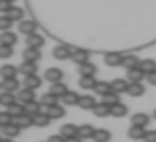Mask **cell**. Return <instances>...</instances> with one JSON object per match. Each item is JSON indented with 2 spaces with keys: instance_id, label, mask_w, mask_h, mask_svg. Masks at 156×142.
Here are the masks:
<instances>
[{
  "instance_id": "obj_1",
  "label": "cell",
  "mask_w": 156,
  "mask_h": 142,
  "mask_svg": "<svg viewBox=\"0 0 156 142\" xmlns=\"http://www.w3.org/2000/svg\"><path fill=\"white\" fill-rule=\"evenodd\" d=\"M71 54H73V47H69V46H55L53 47V51H51V55L55 59H59V61H65V59H71Z\"/></svg>"
},
{
  "instance_id": "obj_2",
  "label": "cell",
  "mask_w": 156,
  "mask_h": 142,
  "mask_svg": "<svg viewBox=\"0 0 156 142\" xmlns=\"http://www.w3.org/2000/svg\"><path fill=\"white\" fill-rule=\"evenodd\" d=\"M18 32L24 36H32L38 32V24L34 22V20H22V22L18 24Z\"/></svg>"
},
{
  "instance_id": "obj_3",
  "label": "cell",
  "mask_w": 156,
  "mask_h": 142,
  "mask_svg": "<svg viewBox=\"0 0 156 142\" xmlns=\"http://www.w3.org/2000/svg\"><path fill=\"white\" fill-rule=\"evenodd\" d=\"M77 71H79V77H95L97 65L91 63V61H85V63H79V65H77Z\"/></svg>"
},
{
  "instance_id": "obj_4",
  "label": "cell",
  "mask_w": 156,
  "mask_h": 142,
  "mask_svg": "<svg viewBox=\"0 0 156 142\" xmlns=\"http://www.w3.org/2000/svg\"><path fill=\"white\" fill-rule=\"evenodd\" d=\"M22 59L24 61H32V63H38L42 59V51L36 50V47H26L22 51Z\"/></svg>"
},
{
  "instance_id": "obj_5",
  "label": "cell",
  "mask_w": 156,
  "mask_h": 142,
  "mask_svg": "<svg viewBox=\"0 0 156 142\" xmlns=\"http://www.w3.org/2000/svg\"><path fill=\"white\" fill-rule=\"evenodd\" d=\"M44 79L50 81V83H59L63 79V71L59 67H50V69H46V73H44Z\"/></svg>"
},
{
  "instance_id": "obj_6",
  "label": "cell",
  "mask_w": 156,
  "mask_h": 142,
  "mask_svg": "<svg viewBox=\"0 0 156 142\" xmlns=\"http://www.w3.org/2000/svg\"><path fill=\"white\" fill-rule=\"evenodd\" d=\"M16 101H18V103H22V105H30V103H34V91H32V89H20L18 91V95H16Z\"/></svg>"
},
{
  "instance_id": "obj_7",
  "label": "cell",
  "mask_w": 156,
  "mask_h": 142,
  "mask_svg": "<svg viewBox=\"0 0 156 142\" xmlns=\"http://www.w3.org/2000/svg\"><path fill=\"white\" fill-rule=\"evenodd\" d=\"M95 105H97V101H95V97H93V95H81L77 107H81L83 111H93Z\"/></svg>"
},
{
  "instance_id": "obj_8",
  "label": "cell",
  "mask_w": 156,
  "mask_h": 142,
  "mask_svg": "<svg viewBox=\"0 0 156 142\" xmlns=\"http://www.w3.org/2000/svg\"><path fill=\"white\" fill-rule=\"evenodd\" d=\"M144 71L140 69V67H133V69H126V79H129V83H140L142 79H144Z\"/></svg>"
},
{
  "instance_id": "obj_9",
  "label": "cell",
  "mask_w": 156,
  "mask_h": 142,
  "mask_svg": "<svg viewBox=\"0 0 156 142\" xmlns=\"http://www.w3.org/2000/svg\"><path fill=\"white\" fill-rule=\"evenodd\" d=\"M20 130H22V128H20L16 123L4 124V126H2V136H4V138H16V136L20 134Z\"/></svg>"
},
{
  "instance_id": "obj_10",
  "label": "cell",
  "mask_w": 156,
  "mask_h": 142,
  "mask_svg": "<svg viewBox=\"0 0 156 142\" xmlns=\"http://www.w3.org/2000/svg\"><path fill=\"white\" fill-rule=\"evenodd\" d=\"M46 43V40H44V36H40L38 32L32 36H26V46L28 47H36V50H40V47Z\"/></svg>"
},
{
  "instance_id": "obj_11",
  "label": "cell",
  "mask_w": 156,
  "mask_h": 142,
  "mask_svg": "<svg viewBox=\"0 0 156 142\" xmlns=\"http://www.w3.org/2000/svg\"><path fill=\"white\" fill-rule=\"evenodd\" d=\"M42 81H44V79H42V77H38V73H36V75H28V77H24V87L36 91V89H40Z\"/></svg>"
},
{
  "instance_id": "obj_12",
  "label": "cell",
  "mask_w": 156,
  "mask_h": 142,
  "mask_svg": "<svg viewBox=\"0 0 156 142\" xmlns=\"http://www.w3.org/2000/svg\"><path fill=\"white\" fill-rule=\"evenodd\" d=\"M71 59L77 63V65H79V63H85V61H89V51L87 50H81V47H73Z\"/></svg>"
},
{
  "instance_id": "obj_13",
  "label": "cell",
  "mask_w": 156,
  "mask_h": 142,
  "mask_svg": "<svg viewBox=\"0 0 156 142\" xmlns=\"http://www.w3.org/2000/svg\"><path fill=\"white\" fill-rule=\"evenodd\" d=\"M18 42V36L14 34V32H0V46H14V43Z\"/></svg>"
},
{
  "instance_id": "obj_14",
  "label": "cell",
  "mask_w": 156,
  "mask_h": 142,
  "mask_svg": "<svg viewBox=\"0 0 156 142\" xmlns=\"http://www.w3.org/2000/svg\"><path fill=\"white\" fill-rule=\"evenodd\" d=\"M130 123H133L134 126H148L150 116L146 115V113H134V115L130 116Z\"/></svg>"
},
{
  "instance_id": "obj_15",
  "label": "cell",
  "mask_w": 156,
  "mask_h": 142,
  "mask_svg": "<svg viewBox=\"0 0 156 142\" xmlns=\"http://www.w3.org/2000/svg\"><path fill=\"white\" fill-rule=\"evenodd\" d=\"M122 57L125 55H121V54H105V63L109 67H121L122 65Z\"/></svg>"
},
{
  "instance_id": "obj_16",
  "label": "cell",
  "mask_w": 156,
  "mask_h": 142,
  "mask_svg": "<svg viewBox=\"0 0 156 142\" xmlns=\"http://www.w3.org/2000/svg\"><path fill=\"white\" fill-rule=\"evenodd\" d=\"M126 89H129V81L126 79H121V77H117V79H113V83H111V91L115 93H126Z\"/></svg>"
},
{
  "instance_id": "obj_17",
  "label": "cell",
  "mask_w": 156,
  "mask_h": 142,
  "mask_svg": "<svg viewBox=\"0 0 156 142\" xmlns=\"http://www.w3.org/2000/svg\"><path fill=\"white\" fill-rule=\"evenodd\" d=\"M16 75H18V67L10 65V63H6V65L0 67V77H2V81L4 79H14Z\"/></svg>"
},
{
  "instance_id": "obj_18",
  "label": "cell",
  "mask_w": 156,
  "mask_h": 142,
  "mask_svg": "<svg viewBox=\"0 0 156 142\" xmlns=\"http://www.w3.org/2000/svg\"><path fill=\"white\" fill-rule=\"evenodd\" d=\"M36 71H38V63H32V61H24L22 65L18 67V73H22L24 77H28V75H36Z\"/></svg>"
},
{
  "instance_id": "obj_19",
  "label": "cell",
  "mask_w": 156,
  "mask_h": 142,
  "mask_svg": "<svg viewBox=\"0 0 156 142\" xmlns=\"http://www.w3.org/2000/svg\"><path fill=\"white\" fill-rule=\"evenodd\" d=\"M6 16L12 20V22H22L24 16H26V12H24V8H20V6H12Z\"/></svg>"
},
{
  "instance_id": "obj_20",
  "label": "cell",
  "mask_w": 156,
  "mask_h": 142,
  "mask_svg": "<svg viewBox=\"0 0 156 142\" xmlns=\"http://www.w3.org/2000/svg\"><path fill=\"white\" fill-rule=\"evenodd\" d=\"M77 124H63V126H59V134L63 136V138H73V136H77Z\"/></svg>"
},
{
  "instance_id": "obj_21",
  "label": "cell",
  "mask_w": 156,
  "mask_h": 142,
  "mask_svg": "<svg viewBox=\"0 0 156 142\" xmlns=\"http://www.w3.org/2000/svg\"><path fill=\"white\" fill-rule=\"evenodd\" d=\"M46 113L50 115V119L53 120V119H63L67 111H65V107H61V105H53V107L46 109Z\"/></svg>"
},
{
  "instance_id": "obj_22",
  "label": "cell",
  "mask_w": 156,
  "mask_h": 142,
  "mask_svg": "<svg viewBox=\"0 0 156 142\" xmlns=\"http://www.w3.org/2000/svg\"><path fill=\"white\" fill-rule=\"evenodd\" d=\"M144 134H146V130H144V126H129V138L130 140H144Z\"/></svg>"
},
{
  "instance_id": "obj_23",
  "label": "cell",
  "mask_w": 156,
  "mask_h": 142,
  "mask_svg": "<svg viewBox=\"0 0 156 142\" xmlns=\"http://www.w3.org/2000/svg\"><path fill=\"white\" fill-rule=\"evenodd\" d=\"M79 97H81V95H77L75 91H67L63 97H61V101H63V107H73V105H77V103H79Z\"/></svg>"
},
{
  "instance_id": "obj_24",
  "label": "cell",
  "mask_w": 156,
  "mask_h": 142,
  "mask_svg": "<svg viewBox=\"0 0 156 142\" xmlns=\"http://www.w3.org/2000/svg\"><path fill=\"white\" fill-rule=\"evenodd\" d=\"M126 93H129L130 97H142L146 93V89H144V85H142V83H129Z\"/></svg>"
},
{
  "instance_id": "obj_25",
  "label": "cell",
  "mask_w": 156,
  "mask_h": 142,
  "mask_svg": "<svg viewBox=\"0 0 156 142\" xmlns=\"http://www.w3.org/2000/svg\"><path fill=\"white\" fill-rule=\"evenodd\" d=\"M93 132H95V128H93L91 124H81V126L77 128V136H79L81 140L93 138Z\"/></svg>"
},
{
  "instance_id": "obj_26",
  "label": "cell",
  "mask_w": 156,
  "mask_h": 142,
  "mask_svg": "<svg viewBox=\"0 0 156 142\" xmlns=\"http://www.w3.org/2000/svg\"><path fill=\"white\" fill-rule=\"evenodd\" d=\"M93 115L99 116V119H107V116H111V107L105 103H99L95 105V109H93Z\"/></svg>"
},
{
  "instance_id": "obj_27",
  "label": "cell",
  "mask_w": 156,
  "mask_h": 142,
  "mask_svg": "<svg viewBox=\"0 0 156 142\" xmlns=\"http://www.w3.org/2000/svg\"><path fill=\"white\" fill-rule=\"evenodd\" d=\"M50 123H51V119H50V115H48L46 111H42L40 115H36L34 116V126H50Z\"/></svg>"
},
{
  "instance_id": "obj_28",
  "label": "cell",
  "mask_w": 156,
  "mask_h": 142,
  "mask_svg": "<svg viewBox=\"0 0 156 142\" xmlns=\"http://www.w3.org/2000/svg\"><path fill=\"white\" fill-rule=\"evenodd\" d=\"M111 132L107 130V128H97L95 132H93V140L95 142H111Z\"/></svg>"
},
{
  "instance_id": "obj_29",
  "label": "cell",
  "mask_w": 156,
  "mask_h": 142,
  "mask_svg": "<svg viewBox=\"0 0 156 142\" xmlns=\"http://www.w3.org/2000/svg\"><path fill=\"white\" fill-rule=\"evenodd\" d=\"M2 91H10V93H18L20 91V83L18 79H4L2 81Z\"/></svg>"
},
{
  "instance_id": "obj_30",
  "label": "cell",
  "mask_w": 156,
  "mask_h": 142,
  "mask_svg": "<svg viewBox=\"0 0 156 142\" xmlns=\"http://www.w3.org/2000/svg\"><path fill=\"white\" fill-rule=\"evenodd\" d=\"M67 91H69V89H67V85H65L63 81H59V83H51V87H50V93L55 95V97H63Z\"/></svg>"
},
{
  "instance_id": "obj_31",
  "label": "cell",
  "mask_w": 156,
  "mask_h": 142,
  "mask_svg": "<svg viewBox=\"0 0 156 142\" xmlns=\"http://www.w3.org/2000/svg\"><path fill=\"white\" fill-rule=\"evenodd\" d=\"M129 115V107L122 103L115 105V107H111V116H117V119H122V116Z\"/></svg>"
},
{
  "instance_id": "obj_32",
  "label": "cell",
  "mask_w": 156,
  "mask_h": 142,
  "mask_svg": "<svg viewBox=\"0 0 156 142\" xmlns=\"http://www.w3.org/2000/svg\"><path fill=\"white\" fill-rule=\"evenodd\" d=\"M14 123L18 124L20 128H28V126H34V119H32L30 115H26V113H24V115H20V116H16V119H14Z\"/></svg>"
},
{
  "instance_id": "obj_33",
  "label": "cell",
  "mask_w": 156,
  "mask_h": 142,
  "mask_svg": "<svg viewBox=\"0 0 156 142\" xmlns=\"http://www.w3.org/2000/svg\"><path fill=\"white\" fill-rule=\"evenodd\" d=\"M122 67H125V69L140 67V59H138L136 55H125V57H122Z\"/></svg>"
},
{
  "instance_id": "obj_34",
  "label": "cell",
  "mask_w": 156,
  "mask_h": 142,
  "mask_svg": "<svg viewBox=\"0 0 156 142\" xmlns=\"http://www.w3.org/2000/svg\"><path fill=\"white\" fill-rule=\"evenodd\" d=\"M103 103L109 105V107H115V105L121 103V95H119V93H115V91H109V93L103 97Z\"/></svg>"
},
{
  "instance_id": "obj_35",
  "label": "cell",
  "mask_w": 156,
  "mask_h": 142,
  "mask_svg": "<svg viewBox=\"0 0 156 142\" xmlns=\"http://www.w3.org/2000/svg\"><path fill=\"white\" fill-rule=\"evenodd\" d=\"M8 113H10L12 116H20V115H24V113H26V105H22V103H18V101H16V103H12L10 107H8Z\"/></svg>"
},
{
  "instance_id": "obj_36",
  "label": "cell",
  "mask_w": 156,
  "mask_h": 142,
  "mask_svg": "<svg viewBox=\"0 0 156 142\" xmlns=\"http://www.w3.org/2000/svg\"><path fill=\"white\" fill-rule=\"evenodd\" d=\"M12 103H16V95L14 93H10V91H2L0 93V105H4V107H10Z\"/></svg>"
},
{
  "instance_id": "obj_37",
  "label": "cell",
  "mask_w": 156,
  "mask_h": 142,
  "mask_svg": "<svg viewBox=\"0 0 156 142\" xmlns=\"http://www.w3.org/2000/svg\"><path fill=\"white\" fill-rule=\"evenodd\" d=\"M42 111H44V107H42V103H38V101H34V103L26 105V115H30L32 119H34L36 115H40Z\"/></svg>"
},
{
  "instance_id": "obj_38",
  "label": "cell",
  "mask_w": 156,
  "mask_h": 142,
  "mask_svg": "<svg viewBox=\"0 0 156 142\" xmlns=\"http://www.w3.org/2000/svg\"><path fill=\"white\" fill-rule=\"evenodd\" d=\"M93 91H95L97 95L105 97L107 93L111 91V83H107V81H97V83H95V87H93Z\"/></svg>"
},
{
  "instance_id": "obj_39",
  "label": "cell",
  "mask_w": 156,
  "mask_h": 142,
  "mask_svg": "<svg viewBox=\"0 0 156 142\" xmlns=\"http://www.w3.org/2000/svg\"><path fill=\"white\" fill-rule=\"evenodd\" d=\"M40 103H42L44 109H50V107H53V105H57V97L48 91L46 95H42V101H40Z\"/></svg>"
},
{
  "instance_id": "obj_40",
  "label": "cell",
  "mask_w": 156,
  "mask_h": 142,
  "mask_svg": "<svg viewBox=\"0 0 156 142\" xmlns=\"http://www.w3.org/2000/svg\"><path fill=\"white\" fill-rule=\"evenodd\" d=\"M95 83H97L95 77H81V79H79V87L85 89V91H93Z\"/></svg>"
},
{
  "instance_id": "obj_41",
  "label": "cell",
  "mask_w": 156,
  "mask_h": 142,
  "mask_svg": "<svg viewBox=\"0 0 156 142\" xmlns=\"http://www.w3.org/2000/svg\"><path fill=\"white\" fill-rule=\"evenodd\" d=\"M140 69L144 71V75L154 73L156 71V61H154V59H144V61H140Z\"/></svg>"
},
{
  "instance_id": "obj_42",
  "label": "cell",
  "mask_w": 156,
  "mask_h": 142,
  "mask_svg": "<svg viewBox=\"0 0 156 142\" xmlns=\"http://www.w3.org/2000/svg\"><path fill=\"white\" fill-rule=\"evenodd\" d=\"M12 26V20L6 14H0V32H8Z\"/></svg>"
},
{
  "instance_id": "obj_43",
  "label": "cell",
  "mask_w": 156,
  "mask_h": 142,
  "mask_svg": "<svg viewBox=\"0 0 156 142\" xmlns=\"http://www.w3.org/2000/svg\"><path fill=\"white\" fill-rule=\"evenodd\" d=\"M10 123H14V116H12L8 111H2V113H0V126H4V124H10Z\"/></svg>"
},
{
  "instance_id": "obj_44",
  "label": "cell",
  "mask_w": 156,
  "mask_h": 142,
  "mask_svg": "<svg viewBox=\"0 0 156 142\" xmlns=\"http://www.w3.org/2000/svg\"><path fill=\"white\" fill-rule=\"evenodd\" d=\"M12 54H14V50L10 46H0V59H10Z\"/></svg>"
},
{
  "instance_id": "obj_45",
  "label": "cell",
  "mask_w": 156,
  "mask_h": 142,
  "mask_svg": "<svg viewBox=\"0 0 156 142\" xmlns=\"http://www.w3.org/2000/svg\"><path fill=\"white\" fill-rule=\"evenodd\" d=\"M10 8H12V4L8 0H0V14H8Z\"/></svg>"
},
{
  "instance_id": "obj_46",
  "label": "cell",
  "mask_w": 156,
  "mask_h": 142,
  "mask_svg": "<svg viewBox=\"0 0 156 142\" xmlns=\"http://www.w3.org/2000/svg\"><path fill=\"white\" fill-rule=\"evenodd\" d=\"M144 142H156V130H146Z\"/></svg>"
},
{
  "instance_id": "obj_47",
  "label": "cell",
  "mask_w": 156,
  "mask_h": 142,
  "mask_svg": "<svg viewBox=\"0 0 156 142\" xmlns=\"http://www.w3.org/2000/svg\"><path fill=\"white\" fill-rule=\"evenodd\" d=\"M46 142H65V138H63L61 134H51V136H50V138H48Z\"/></svg>"
},
{
  "instance_id": "obj_48",
  "label": "cell",
  "mask_w": 156,
  "mask_h": 142,
  "mask_svg": "<svg viewBox=\"0 0 156 142\" xmlns=\"http://www.w3.org/2000/svg\"><path fill=\"white\" fill-rule=\"evenodd\" d=\"M146 81H148L150 85H154V87H156V71H154V73H148V75H146Z\"/></svg>"
},
{
  "instance_id": "obj_49",
  "label": "cell",
  "mask_w": 156,
  "mask_h": 142,
  "mask_svg": "<svg viewBox=\"0 0 156 142\" xmlns=\"http://www.w3.org/2000/svg\"><path fill=\"white\" fill-rule=\"evenodd\" d=\"M65 142H83L79 136H73V138H65Z\"/></svg>"
},
{
  "instance_id": "obj_50",
  "label": "cell",
  "mask_w": 156,
  "mask_h": 142,
  "mask_svg": "<svg viewBox=\"0 0 156 142\" xmlns=\"http://www.w3.org/2000/svg\"><path fill=\"white\" fill-rule=\"evenodd\" d=\"M0 142H14V138H2Z\"/></svg>"
},
{
  "instance_id": "obj_51",
  "label": "cell",
  "mask_w": 156,
  "mask_h": 142,
  "mask_svg": "<svg viewBox=\"0 0 156 142\" xmlns=\"http://www.w3.org/2000/svg\"><path fill=\"white\" fill-rule=\"evenodd\" d=\"M152 116H154V119H156V109H154V113H152Z\"/></svg>"
},
{
  "instance_id": "obj_52",
  "label": "cell",
  "mask_w": 156,
  "mask_h": 142,
  "mask_svg": "<svg viewBox=\"0 0 156 142\" xmlns=\"http://www.w3.org/2000/svg\"><path fill=\"white\" fill-rule=\"evenodd\" d=\"M8 2H10V4H12V2H14V0H8Z\"/></svg>"
},
{
  "instance_id": "obj_53",
  "label": "cell",
  "mask_w": 156,
  "mask_h": 142,
  "mask_svg": "<svg viewBox=\"0 0 156 142\" xmlns=\"http://www.w3.org/2000/svg\"><path fill=\"white\" fill-rule=\"evenodd\" d=\"M0 87H2V85H0Z\"/></svg>"
},
{
  "instance_id": "obj_54",
  "label": "cell",
  "mask_w": 156,
  "mask_h": 142,
  "mask_svg": "<svg viewBox=\"0 0 156 142\" xmlns=\"http://www.w3.org/2000/svg\"><path fill=\"white\" fill-rule=\"evenodd\" d=\"M0 128H2V126H0Z\"/></svg>"
},
{
  "instance_id": "obj_55",
  "label": "cell",
  "mask_w": 156,
  "mask_h": 142,
  "mask_svg": "<svg viewBox=\"0 0 156 142\" xmlns=\"http://www.w3.org/2000/svg\"><path fill=\"white\" fill-rule=\"evenodd\" d=\"M0 140H2V138H0Z\"/></svg>"
}]
</instances>
